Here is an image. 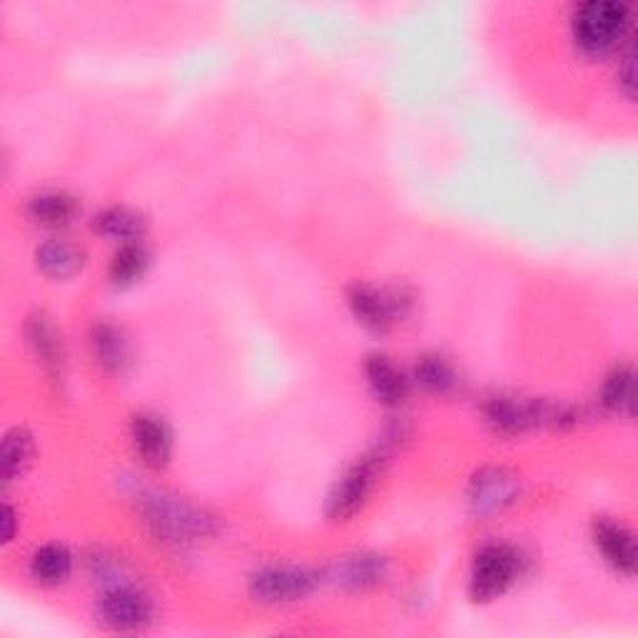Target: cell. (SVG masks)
Returning a JSON list of instances; mask_svg holds the SVG:
<instances>
[{"instance_id": "1", "label": "cell", "mask_w": 638, "mask_h": 638, "mask_svg": "<svg viewBox=\"0 0 638 638\" xmlns=\"http://www.w3.org/2000/svg\"><path fill=\"white\" fill-rule=\"evenodd\" d=\"M631 11L618 0H589L573 13V35L586 53H606L624 38Z\"/></svg>"}, {"instance_id": "14", "label": "cell", "mask_w": 638, "mask_h": 638, "mask_svg": "<svg viewBox=\"0 0 638 638\" xmlns=\"http://www.w3.org/2000/svg\"><path fill=\"white\" fill-rule=\"evenodd\" d=\"M35 260H38V267L45 275L66 280L83 267V250L66 240H50L41 244L38 252H35Z\"/></svg>"}, {"instance_id": "10", "label": "cell", "mask_w": 638, "mask_h": 638, "mask_svg": "<svg viewBox=\"0 0 638 638\" xmlns=\"http://www.w3.org/2000/svg\"><path fill=\"white\" fill-rule=\"evenodd\" d=\"M594 542L601 549V554L606 556V561L611 563V567L624 573H634L636 544H634V534L628 532L624 524L606 522V519L604 522H596Z\"/></svg>"}, {"instance_id": "12", "label": "cell", "mask_w": 638, "mask_h": 638, "mask_svg": "<svg viewBox=\"0 0 638 638\" xmlns=\"http://www.w3.org/2000/svg\"><path fill=\"white\" fill-rule=\"evenodd\" d=\"M364 372H367L372 395H375L381 405L395 407L402 402L407 395V379L387 357H381V354L369 357L367 364H364Z\"/></svg>"}, {"instance_id": "9", "label": "cell", "mask_w": 638, "mask_h": 638, "mask_svg": "<svg viewBox=\"0 0 638 638\" xmlns=\"http://www.w3.org/2000/svg\"><path fill=\"white\" fill-rule=\"evenodd\" d=\"M130 434L135 452L140 454L145 464H150V467H162V464H168L172 452V434L162 419L150 414L135 417Z\"/></svg>"}, {"instance_id": "22", "label": "cell", "mask_w": 638, "mask_h": 638, "mask_svg": "<svg viewBox=\"0 0 638 638\" xmlns=\"http://www.w3.org/2000/svg\"><path fill=\"white\" fill-rule=\"evenodd\" d=\"M31 457H33L31 436L21 430L8 434L5 442H3V477H5V481H13V479L21 477L25 467L31 464Z\"/></svg>"}, {"instance_id": "3", "label": "cell", "mask_w": 638, "mask_h": 638, "mask_svg": "<svg viewBox=\"0 0 638 638\" xmlns=\"http://www.w3.org/2000/svg\"><path fill=\"white\" fill-rule=\"evenodd\" d=\"M145 514H148V522L155 532L170 542H187L215 532L213 516L178 499L152 497L145 504Z\"/></svg>"}, {"instance_id": "13", "label": "cell", "mask_w": 638, "mask_h": 638, "mask_svg": "<svg viewBox=\"0 0 638 638\" xmlns=\"http://www.w3.org/2000/svg\"><path fill=\"white\" fill-rule=\"evenodd\" d=\"M29 342L35 352V357L43 362L48 372H60L66 352H62V337L58 334L56 324L48 317H33L29 322Z\"/></svg>"}, {"instance_id": "18", "label": "cell", "mask_w": 638, "mask_h": 638, "mask_svg": "<svg viewBox=\"0 0 638 638\" xmlns=\"http://www.w3.org/2000/svg\"><path fill=\"white\" fill-rule=\"evenodd\" d=\"M148 250L143 248L138 242H127L123 244L121 250L113 254V262H111V280L115 285H133V282H138L145 270H148Z\"/></svg>"}, {"instance_id": "8", "label": "cell", "mask_w": 638, "mask_h": 638, "mask_svg": "<svg viewBox=\"0 0 638 638\" xmlns=\"http://www.w3.org/2000/svg\"><path fill=\"white\" fill-rule=\"evenodd\" d=\"M350 307L367 330L381 334L397 322V315L402 312V297L369 285H354L350 289Z\"/></svg>"}, {"instance_id": "4", "label": "cell", "mask_w": 638, "mask_h": 638, "mask_svg": "<svg viewBox=\"0 0 638 638\" xmlns=\"http://www.w3.org/2000/svg\"><path fill=\"white\" fill-rule=\"evenodd\" d=\"M377 459L375 457H364L362 462L354 464V467L344 474V477L337 481V487L330 497V504H327V512L334 519V522H348L350 516H354L367 501L372 485H375L377 477Z\"/></svg>"}, {"instance_id": "7", "label": "cell", "mask_w": 638, "mask_h": 638, "mask_svg": "<svg viewBox=\"0 0 638 638\" xmlns=\"http://www.w3.org/2000/svg\"><path fill=\"white\" fill-rule=\"evenodd\" d=\"M100 618L115 631H140L150 624L152 606L138 589L115 586L100 599Z\"/></svg>"}, {"instance_id": "2", "label": "cell", "mask_w": 638, "mask_h": 638, "mask_svg": "<svg viewBox=\"0 0 638 638\" xmlns=\"http://www.w3.org/2000/svg\"><path fill=\"white\" fill-rule=\"evenodd\" d=\"M522 569V559L504 544H489L474 556L469 589L477 601H491L512 586Z\"/></svg>"}, {"instance_id": "21", "label": "cell", "mask_w": 638, "mask_h": 638, "mask_svg": "<svg viewBox=\"0 0 638 638\" xmlns=\"http://www.w3.org/2000/svg\"><path fill=\"white\" fill-rule=\"evenodd\" d=\"M601 402L611 412H631L634 407V369L631 367H616L606 377L604 391H601Z\"/></svg>"}, {"instance_id": "19", "label": "cell", "mask_w": 638, "mask_h": 638, "mask_svg": "<svg viewBox=\"0 0 638 638\" xmlns=\"http://www.w3.org/2000/svg\"><path fill=\"white\" fill-rule=\"evenodd\" d=\"M414 377L432 395H449L454 385H457V375H454L452 364L442 360L440 354H426V357L419 360Z\"/></svg>"}, {"instance_id": "16", "label": "cell", "mask_w": 638, "mask_h": 638, "mask_svg": "<svg viewBox=\"0 0 638 638\" xmlns=\"http://www.w3.org/2000/svg\"><path fill=\"white\" fill-rule=\"evenodd\" d=\"M29 215L45 227H66L78 215V203L68 193H41L29 203Z\"/></svg>"}, {"instance_id": "6", "label": "cell", "mask_w": 638, "mask_h": 638, "mask_svg": "<svg viewBox=\"0 0 638 638\" xmlns=\"http://www.w3.org/2000/svg\"><path fill=\"white\" fill-rule=\"evenodd\" d=\"M315 586V573L305 569L272 567L254 573L252 596L264 601V604H289V601H299L307 594H312Z\"/></svg>"}, {"instance_id": "5", "label": "cell", "mask_w": 638, "mask_h": 638, "mask_svg": "<svg viewBox=\"0 0 638 638\" xmlns=\"http://www.w3.org/2000/svg\"><path fill=\"white\" fill-rule=\"evenodd\" d=\"M519 497V477L504 467L481 469L471 479L469 501L474 514L491 516L504 512L509 504H514Z\"/></svg>"}, {"instance_id": "20", "label": "cell", "mask_w": 638, "mask_h": 638, "mask_svg": "<svg viewBox=\"0 0 638 638\" xmlns=\"http://www.w3.org/2000/svg\"><path fill=\"white\" fill-rule=\"evenodd\" d=\"M385 577V561L379 556H352L337 567V581L348 583L352 589H364Z\"/></svg>"}, {"instance_id": "23", "label": "cell", "mask_w": 638, "mask_h": 638, "mask_svg": "<svg viewBox=\"0 0 638 638\" xmlns=\"http://www.w3.org/2000/svg\"><path fill=\"white\" fill-rule=\"evenodd\" d=\"M3 524H5V532H3V539L11 542L13 539V524H15V516H13V509L5 506L3 509Z\"/></svg>"}, {"instance_id": "11", "label": "cell", "mask_w": 638, "mask_h": 638, "mask_svg": "<svg viewBox=\"0 0 638 638\" xmlns=\"http://www.w3.org/2000/svg\"><path fill=\"white\" fill-rule=\"evenodd\" d=\"M90 348L100 367L107 372H123L125 364L130 362V344H127L121 327L113 322H98L90 334Z\"/></svg>"}, {"instance_id": "15", "label": "cell", "mask_w": 638, "mask_h": 638, "mask_svg": "<svg viewBox=\"0 0 638 638\" xmlns=\"http://www.w3.org/2000/svg\"><path fill=\"white\" fill-rule=\"evenodd\" d=\"M72 571V556L60 544H48L33 554L31 573L35 581L45 583V586H58L66 581Z\"/></svg>"}, {"instance_id": "17", "label": "cell", "mask_w": 638, "mask_h": 638, "mask_svg": "<svg viewBox=\"0 0 638 638\" xmlns=\"http://www.w3.org/2000/svg\"><path fill=\"white\" fill-rule=\"evenodd\" d=\"M95 232L113 237L117 242H135L145 232V220L127 207H107L95 217Z\"/></svg>"}]
</instances>
